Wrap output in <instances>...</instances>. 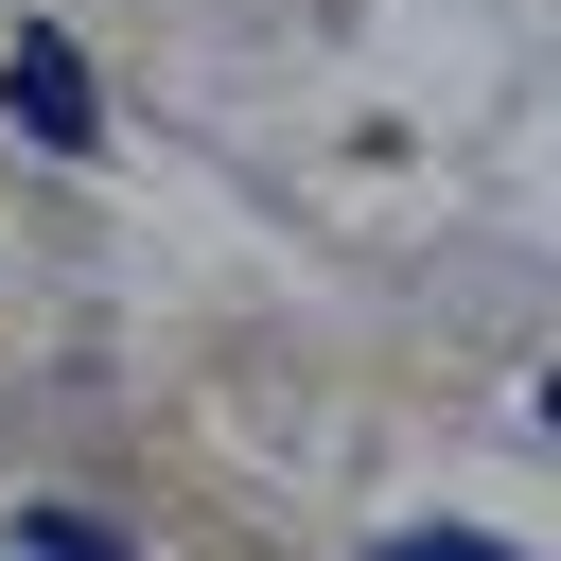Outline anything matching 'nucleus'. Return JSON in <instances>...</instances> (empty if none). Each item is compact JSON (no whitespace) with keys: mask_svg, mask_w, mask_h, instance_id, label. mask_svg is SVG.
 <instances>
[{"mask_svg":"<svg viewBox=\"0 0 561 561\" xmlns=\"http://www.w3.org/2000/svg\"><path fill=\"white\" fill-rule=\"evenodd\" d=\"M0 88H18V123L53 140V158H88L105 123H88V70H70V35H0Z\"/></svg>","mask_w":561,"mask_h":561,"instance_id":"f257e3e1","label":"nucleus"},{"mask_svg":"<svg viewBox=\"0 0 561 561\" xmlns=\"http://www.w3.org/2000/svg\"><path fill=\"white\" fill-rule=\"evenodd\" d=\"M18 561H140V543H123L105 508H70V491H35V508H18Z\"/></svg>","mask_w":561,"mask_h":561,"instance_id":"f03ea898","label":"nucleus"},{"mask_svg":"<svg viewBox=\"0 0 561 561\" xmlns=\"http://www.w3.org/2000/svg\"><path fill=\"white\" fill-rule=\"evenodd\" d=\"M368 561H508V543H491V526H386Z\"/></svg>","mask_w":561,"mask_h":561,"instance_id":"7ed1b4c3","label":"nucleus"},{"mask_svg":"<svg viewBox=\"0 0 561 561\" xmlns=\"http://www.w3.org/2000/svg\"><path fill=\"white\" fill-rule=\"evenodd\" d=\"M543 421H561V368H543Z\"/></svg>","mask_w":561,"mask_h":561,"instance_id":"20e7f679","label":"nucleus"}]
</instances>
